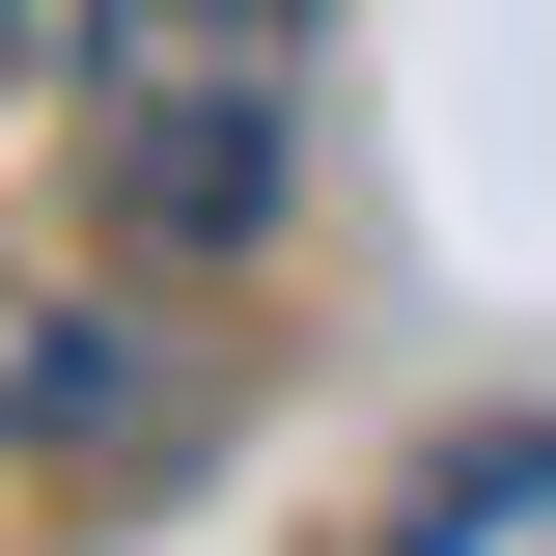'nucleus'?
Returning a JSON list of instances; mask_svg holds the SVG:
<instances>
[{
	"label": "nucleus",
	"instance_id": "nucleus-2",
	"mask_svg": "<svg viewBox=\"0 0 556 556\" xmlns=\"http://www.w3.org/2000/svg\"><path fill=\"white\" fill-rule=\"evenodd\" d=\"M195 417V362H139L112 306H28L0 278V445H167Z\"/></svg>",
	"mask_w": 556,
	"mask_h": 556
},
{
	"label": "nucleus",
	"instance_id": "nucleus-4",
	"mask_svg": "<svg viewBox=\"0 0 556 556\" xmlns=\"http://www.w3.org/2000/svg\"><path fill=\"white\" fill-rule=\"evenodd\" d=\"M0 28H84V0H0Z\"/></svg>",
	"mask_w": 556,
	"mask_h": 556
},
{
	"label": "nucleus",
	"instance_id": "nucleus-3",
	"mask_svg": "<svg viewBox=\"0 0 556 556\" xmlns=\"http://www.w3.org/2000/svg\"><path fill=\"white\" fill-rule=\"evenodd\" d=\"M390 556H556V417H529V445H473V473H417Z\"/></svg>",
	"mask_w": 556,
	"mask_h": 556
},
{
	"label": "nucleus",
	"instance_id": "nucleus-1",
	"mask_svg": "<svg viewBox=\"0 0 556 556\" xmlns=\"http://www.w3.org/2000/svg\"><path fill=\"white\" fill-rule=\"evenodd\" d=\"M84 195L139 251H251L306 195V0H84Z\"/></svg>",
	"mask_w": 556,
	"mask_h": 556
}]
</instances>
